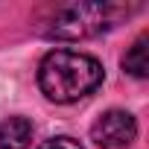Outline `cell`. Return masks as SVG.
Returning <instances> with one entry per match:
<instances>
[{
	"label": "cell",
	"mask_w": 149,
	"mask_h": 149,
	"mask_svg": "<svg viewBox=\"0 0 149 149\" xmlns=\"http://www.w3.org/2000/svg\"><path fill=\"white\" fill-rule=\"evenodd\" d=\"M105 70L94 56L73 53V50H53L41 58L38 85L47 100L53 102H76L102 85Z\"/></svg>",
	"instance_id": "6da1fadb"
},
{
	"label": "cell",
	"mask_w": 149,
	"mask_h": 149,
	"mask_svg": "<svg viewBox=\"0 0 149 149\" xmlns=\"http://www.w3.org/2000/svg\"><path fill=\"white\" fill-rule=\"evenodd\" d=\"M129 12L132 9H123L114 3H73V6H61L44 32L61 41H79V38L100 35L102 29H111Z\"/></svg>",
	"instance_id": "7a4b0ae2"
},
{
	"label": "cell",
	"mask_w": 149,
	"mask_h": 149,
	"mask_svg": "<svg viewBox=\"0 0 149 149\" xmlns=\"http://www.w3.org/2000/svg\"><path fill=\"white\" fill-rule=\"evenodd\" d=\"M137 137V123L129 111H105L91 126V140L100 149H126Z\"/></svg>",
	"instance_id": "3957f363"
},
{
	"label": "cell",
	"mask_w": 149,
	"mask_h": 149,
	"mask_svg": "<svg viewBox=\"0 0 149 149\" xmlns=\"http://www.w3.org/2000/svg\"><path fill=\"white\" fill-rule=\"evenodd\" d=\"M32 140V123L26 117L0 120V149H26Z\"/></svg>",
	"instance_id": "277c9868"
},
{
	"label": "cell",
	"mask_w": 149,
	"mask_h": 149,
	"mask_svg": "<svg viewBox=\"0 0 149 149\" xmlns=\"http://www.w3.org/2000/svg\"><path fill=\"white\" fill-rule=\"evenodd\" d=\"M123 70L132 73L137 79H146L149 76V58H146V32L137 35V41L129 47V53L123 56Z\"/></svg>",
	"instance_id": "5b68a950"
},
{
	"label": "cell",
	"mask_w": 149,
	"mask_h": 149,
	"mask_svg": "<svg viewBox=\"0 0 149 149\" xmlns=\"http://www.w3.org/2000/svg\"><path fill=\"white\" fill-rule=\"evenodd\" d=\"M38 149H85L79 140H73V137H50V140H44Z\"/></svg>",
	"instance_id": "8992f818"
}]
</instances>
